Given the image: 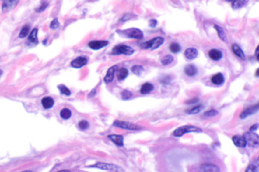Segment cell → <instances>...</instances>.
<instances>
[{"instance_id": "obj_14", "label": "cell", "mask_w": 259, "mask_h": 172, "mask_svg": "<svg viewBox=\"0 0 259 172\" xmlns=\"http://www.w3.org/2000/svg\"><path fill=\"white\" fill-rule=\"evenodd\" d=\"M185 56L188 59H195L198 56V50L194 48H188L185 51Z\"/></svg>"}, {"instance_id": "obj_21", "label": "cell", "mask_w": 259, "mask_h": 172, "mask_svg": "<svg viewBox=\"0 0 259 172\" xmlns=\"http://www.w3.org/2000/svg\"><path fill=\"white\" fill-rule=\"evenodd\" d=\"M154 89V86L152 84H149V83H146L143 85L141 86V89H140V92L142 94H148L150 91H152Z\"/></svg>"}, {"instance_id": "obj_31", "label": "cell", "mask_w": 259, "mask_h": 172, "mask_svg": "<svg viewBox=\"0 0 259 172\" xmlns=\"http://www.w3.org/2000/svg\"><path fill=\"white\" fill-rule=\"evenodd\" d=\"M245 4H246V1L237 0V1H233V3H232V6H233V9H239V8L243 7Z\"/></svg>"}, {"instance_id": "obj_6", "label": "cell", "mask_w": 259, "mask_h": 172, "mask_svg": "<svg viewBox=\"0 0 259 172\" xmlns=\"http://www.w3.org/2000/svg\"><path fill=\"white\" fill-rule=\"evenodd\" d=\"M134 53L132 48L126 46V45H118L112 49L111 54L118 55V54H125V55H131Z\"/></svg>"}, {"instance_id": "obj_47", "label": "cell", "mask_w": 259, "mask_h": 172, "mask_svg": "<svg viewBox=\"0 0 259 172\" xmlns=\"http://www.w3.org/2000/svg\"><path fill=\"white\" fill-rule=\"evenodd\" d=\"M1 74H2V71H0V76H1Z\"/></svg>"}, {"instance_id": "obj_3", "label": "cell", "mask_w": 259, "mask_h": 172, "mask_svg": "<svg viewBox=\"0 0 259 172\" xmlns=\"http://www.w3.org/2000/svg\"><path fill=\"white\" fill-rule=\"evenodd\" d=\"M243 137L245 140V142H246V145H249L251 147H257L258 146V135L254 134L253 132L249 131L247 133H244Z\"/></svg>"}, {"instance_id": "obj_8", "label": "cell", "mask_w": 259, "mask_h": 172, "mask_svg": "<svg viewBox=\"0 0 259 172\" xmlns=\"http://www.w3.org/2000/svg\"><path fill=\"white\" fill-rule=\"evenodd\" d=\"M108 45V41H93L88 43L89 48L93 50H98L104 47H106Z\"/></svg>"}, {"instance_id": "obj_10", "label": "cell", "mask_w": 259, "mask_h": 172, "mask_svg": "<svg viewBox=\"0 0 259 172\" xmlns=\"http://www.w3.org/2000/svg\"><path fill=\"white\" fill-rule=\"evenodd\" d=\"M201 172H219V169L215 164H204L201 167Z\"/></svg>"}, {"instance_id": "obj_34", "label": "cell", "mask_w": 259, "mask_h": 172, "mask_svg": "<svg viewBox=\"0 0 259 172\" xmlns=\"http://www.w3.org/2000/svg\"><path fill=\"white\" fill-rule=\"evenodd\" d=\"M121 96L122 97H123V99L128 100V99H130V98L132 97V93L130 91H128V90H124V91H122Z\"/></svg>"}, {"instance_id": "obj_33", "label": "cell", "mask_w": 259, "mask_h": 172, "mask_svg": "<svg viewBox=\"0 0 259 172\" xmlns=\"http://www.w3.org/2000/svg\"><path fill=\"white\" fill-rule=\"evenodd\" d=\"M58 88L61 94H63L65 96H70L71 91H69V89L68 87H66L65 85H59Z\"/></svg>"}, {"instance_id": "obj_18", "label": "cell", "mask_w": 259, "mask_h": 172, "mask_svg": "<svg viewBox=\"0 0 259 172\" xmlns=\"http://www.w3.org/2000/svg\"><path fill=\"white\" fill-rule=\"evenodd\" d=\"M110 140H111L117 145L118 146H123L124 145V138L122 135H117V134H111L108 137Z\"/></svg>"}, {"instance_id": "obj_42", "label": "cell", "mask_w": 259, "mask_h": 172, "mask_svg": "<svg viewBox=\"0 0 259 172\" xmlns=\"http://www.w3.org/2000/svg\"><path fill=\"white\" fill-rule=\"evenodd\" d=\"M257 127H258V124H254L253 126L250 127V132H252V131H254V130H256V129H257Z\"/></svg>"}, {"instance_id": "obj_23", "label": "cell", "mask_w": 259, "mask_h": 172, "mask_svg": "<svg viewBox=\"0 0 259 172\" xmlns=\"http://www.w3.org/2000/svg\"><path fill=\"white\" fill-rule=\"evenodd\" d=\"M42 104L43 108H50L54 105L53 98H51V97H44V98L42 99Z\"/></svg>"}, {"instance_id": "obj_4", "label": "cell", "mask_w": 259, "mask_h": 172, "mask_svg": "<svg viewBox=\"0 0 259 172\" xmlns=\"http://www.w3.org/2000/svg\"><path fill=\"white\" fill-rule=\"evenodd\" d=\"M92 167H95V168H99L104 170H109L111 172H124V169L121 167L115 165V164H107V163H97L96 164L93 165Z\"/></svg>"}, {"instance_id": "obj_5", "label": "cell", "mask_w": 259, "mask_h": 172, "mask_svg": "<svg viewBox=\"0 0 259 172\" xmlns=\"http://www.w3.org/2000/svg\"><path fill=\"white\" fill-rule=\"evenodd\" d=\"M118 33H122L124 35H125L127 37L129 38H134V39H142L143 37V32L138 29V28H129V29H126V30H123V31H117Z\"/></svg>"}, {"instance_id": "obj_35", "label": "cell", "mask_w": 259, "mask_h": 172, "mask_svg": "<svg viewBox=\"0 0 259 172\" xmlns=\"http://www.w3.org/2000/svg\"><path fill=\"white\" fill-rule=\"evenodd\" d=\"M218 111L217 110H214V109H211V110H208L204 113V115L205 116H207V117H212V116H214V115H217L218 114Z\"/></svg>"}, {"instance_id": "obj_44", "label": "cell", "mask_w": 259, "mask_h": 172, "mask_svg": "<svg viewBox=\"0 0 259 172\" xmlns=\"http://www.w3.org/2000/svg\"><path fill=\"white\" fill-rule=\"evenodd\" d=\"M195 101H198V99H195V100H191V101H188L187 102V104H191L192 102H194Z\"/></svg>"}, {"instance_id": "obj_37", "label": "cell", "mask_w": 259, "mask_h": 172, "mask_svg": "<svg viewBox=\"0 0 259 172\" xmlns=\"http://www.w3.org/2000/svg\"><path fill=\"white\" fill-rule=\"evenodd\" d=\"M257 165L255 164H250L247 169L245 170V172H257Z\"/></svg>"}, {"instance_id": "obj_20", "label": "cell", "mask_w": 259, "mask_h": 172, "mask_svg": "<svg viewBox=\"0 0 259 172\" xmlns=\"http://www.w3.org/2000/svg\"><path fill=\"white\" fill-rule=\"evenodd\" d=\"M185 73L189 77L196 75L197 73V68L194 64H187L185 66Z\"/></svg>"}, {"instance_id": "obj_29", "label": "cell", "mask_w": 259, "mask_h": 172, "mask_svg": "<svg viewBox=\"0 0 259 172\" xmlns=\"http://www.w3.org/2000/svg\"><path fill=\"white\" fill-rule=\"evenodd\" d=\"M202 108H203V106H202V105H197V106L194 107L193 108L187 110L186 112L187 114H196L200 113Z\"/></svg>"}, {"instance_id": "obj_11", "label": "cell", "mask_w": 259, "mask_h": 172, "mask_svg": "<svg viewBox=\"0 0 259 172\" xmlns=\"http://www.w3.org/2000/svg\"><path fill=\"white\" fill-rule=\"evenodd\" d=\"M117 68V65H113V66H111V68L108 69L107 72H106V77H105V78H104V80H105L106 84H109V83L112 82L113 78H114V74H115V71H116Z\"/></svg>"}, {"instance_id": "obj_17", "label": "cell", "mask_w": 259, "mask_h": 172, "mask_svg": "<svg viewBox=\"0 0 259 172\" xmlns=\"http://www.w3.org/2000/svg\"><path fill=\"white\" fill-rule=\"evenodd\" d=\"M208 55L213 60H219L223 56L222 53L219 50H217V49H212V50H210L209 53H208Z\"/></svg>"}, {"instance_id": "obj_1", "label": "cell", "mask_w": 259, "mask_h": 172, "mask_svg": "<svg viewBox=\"0 0 259 172\" xmlns=\"http://www.w3.org/2000/svg\"><path fill=\"white\" fill-rule=\"evenodd\" d=\"M191 132H194V133H201L202 132V130L197 127H194V126H190V125H187V126H183V127H180L179 128L175 129L173 133V135L175 136V137H180L185 134H187V133H191Z\"/></svg>"}, {"instance_id": "obj_2", "label": "cell", "mask_w": 259, "mask_h": 172, "mask_svg": "<svg viewBox=\"0 0 259 172\" xmlns=\"http://www.w3.org/2000/svg\"><path fill=\"white\" fill-rule=\"evenodd\" d=\"M164 41L163 37H155L150 41L141 44V48L143 49H156L159 48Z\"/></svg>"}, {"instance_id": "obj_27", "label": "cell", "mask_w": 259, "mask_h": 172, "mask_svg": "<svg viewBox=\"0 0 259 172\" xmlns=\"http://www.w3.org/2000/svg\"><path fill=\"white\" fill-rule=\"evenodd\" d=\"M60 115L62 119H65V120H68L71 117V110L69 108H62L61 110V113H60Z\"/></svg>"}, {"instance_id": "obj_36", "label": "cell", "mask_w": 259, "mask_h": 172, "mask_svg": "<svg viewBox=\"0 0 259 172\" xmlns=\"http://www.w3.org/2000/svg\"><path fill=\"white\" fill-rule=\"evenodd\" d=\"M88 127H89V123L86 121H81L79 122V127L82 130L88 128Z\"/></svg>"}, {"instance_id": "obj_24", "label": "cell", "mask_w": 259, "mask_h": 172, "mask_svg": "<svg viewBox=\"0 0 259 172\" xmlns=\"http://www.w3.org/2000/svg\"><path fill=\"white\" fill-rule=\"evenodd\" d=\"M38 41V38H37V29L35 28L31 31V33L29 35V42L33 43V44H37Z\"/></svg>"}, {"instance_id": "obj_30", "label": "cell", "mask_w": 259, "mask_h": 172, "mask_svg": "<svg viewBox=\"0 0 259 172\" xmlns=\"http://www.w3.org/2000/svg\"><path fill=\"white\" fill-rule=\"evenodd\" d=\"M169 49L172 53H175V54H177L180 51V46L178 44V43H171L170 46H169Z\"/></svg>"}, {"instance_id": "obj_39", "label": "cell", "mask_w": 259, "mask_h": 172, "mask_svg": "<svg viewBox=\"0 0 259 172\" xmlns=\"http://www.w3.org/2000/svg\"><path fill=\"white\" fill-rule=\"evenodd\" d=\"M133 16L132 15H131V14H125L124 16L122 17L121 19H120V22H126L127 20H129V19H131V18H132Z\"/></svg>"}, {"instance_id": "obj_7", "label": "cell", "mask_w": 259, "mask_h": 172, "mask_svg": "<svg viewBox=\"0 0 259 172\" xmlns=\"http://www.w3.org/2000/svg\"><path fill=\"white\" fill-rule=\"evenodd\" d=\"M113 126L123 129H127V130H138L141 128L139 126L136 124L128 122V121H115L113 122Z\"/></svg>"}, {"instance_id": "obj_45", "label": "cell", "mask_w": 259, "mask_h": 172, "mask_svg": "<svg viewBox=\"0 0 259 172\" xmlns=\"http://www.w3.org/2000/svg\"><path fill=\"white\" fill-rule=\"evenodd\" d=\"M59 172H70V171H69V170H61V171H59Z\"/></svg>"}, {"instance_id": "obj_15", "label": "cell", "mask_w": 259, "mask_h": 172, "mask_svg": "<svg viewBox=\"0 0 259 172\" xmlns=\"http://www.w3.org/2000/svg\"><path fill=\"white\" fill-rule=\"evenodd\" d=\"M17 4H18V1H5L3 3V5H2L3 11H11V9L16 7Z\"/></svg>"}, {"instance_id": "obj_25", "label": "cell", "mask_w": 259, "mask_h": 172, "mask_svg": "<svg viewBox=\"0 0 259 172\" xmlns=\"http://www.w3.org/2000/svg\"><path fill=\"white\" fill-rule=\"evenodd\" d=\"M173 61H174L173 56H172V55H169V54L165 55V56L163 57L162 59H161V63H162V64H163V65H168V64H171Z\"/></svg>"}, {"instance_id": "obj_46", "label": "cell", "mask_w": 259, "mask_h": 172, "mask_svg": "<svg viewBox=\"0 0 259 172\" xmlns=\"http://www.w3.org/2000/svg\"><path fill=\"white\" fill-rule=\"evenodd\" d=\"M23 172H32V171H30V170H26V171H23Z\"/></svg>"}, {"instance_id": "obj_16", "label": "cell", "mask_w": 259, "mask_h": 172, "mask_svg": "<svg viewBox=\"0 0 259 172\" xmlns=\"http://www.w3.org/2000/svg\"><path fill=\"white\" fill-rule=\"evenodd\" d=\"M211 81L212 84H216V85H221L223 83L225 82V78L221 73H217L215 75L212 77Z\"/></svg>"}, {"instance_id": "obj_41", "label": "cell", "mask_w": 259, "mask_h": 172, "mask_svg": "<svg viewBox=\"0 0 259 172\" xmlns=\"http://www.w3.org/2000/svg\"><path fill=\"white\" fill-rule=\"evenodd\" d=\"M156 24H157V21H156V20H150V21H149V26H150V27H156Z\"/></svg>"}, {"instance_id": "obj_13", "label": "cell", "mask_w": 259, "mask_h": 172, "mask_svg": "<svg viewBox=\"0 0 259 172\" xmlns=\"http://www.w3.org/2000/svg\"><path fill=\"white\" fill-rule=\"evenodd\" d=\"M233 141L234 143V145L238 147H245L246 146V142L243 139V136H238V135H236V136H233Z\"/></svg>"}, {"instance_id": "obj_9", "label": "cell", "mask_w": 259, "mask_h": 172, "mask_svg": "<svg viewBox=\"0 0 259 172\" xmlns=\"http://www.w3.org/2000/svg\"><path fill=\"white\" fill-rule=\"evenodd\" d=\"M257 110H258V104L248 108L244 109L243 112L241 113V114H240V118H246V117H248L249 115H251V114H253L257 113Z\"/></svg>"}, {"instance_id": "obj_32", "label": "cell", "mask_w": 259, "mask_h": 172, "mask_svg": "<svg viewBox=\"0 0 259 172\" xmlns=\"http://www.w3.org/2000/svg\"><path fill=\"white\" fill-rule=\"evenodd\" d=\"M29 31H30V26L29 25H25L23 26V28L21 29V32L19 34V37L24 38L26 37L27 35H29Z\"/></svg>"}, {"instance_id": "obj_40", "label": "cell", "mask_w": 259, "mask_h": 172, "mask_svg": "<svg viewBox=\"0 0 259 172\" xmlns=\"http://www.w3.org/2000/svg\"><path fill=\"white\" fill-rule=\"evenodd\" d=\"M48 3H43L42 5L40 6V7H39L38 9H37V12H41V11H44V10H45V9H46V8L48 7Z\"/></svg>"}, {"instance_id": "obj_38", "label": "cell", "mask_w": 259, "mask_h": 172, "mask_svg": "<svg viewBox=\"0 0 259 172\" xmlns=\"http://www.w3.org/2000/svg\"><path fill=\"white\" fill-rule=\"evenodd\" d=\"M59 22L57 19H54V20H53L52 21V22H51V24H50V28H52V29H55V28H57L59 27Z\"/></svg>"}, {"instance_id": "obj_19", "label": "cell", "mask_w": 259, "mask_h": 172, "mask_svg": "<svg viewBox=\"0 0 259 172\" xmlns=\"http://www.w3.org/2000/svg\"><path fill=\"white\" fill-rule=\"evenodd\" d=\"M232 49H233V53L236 54L238 56V58L242 59H245V55H244V53L243 52V50L240 48V47L237 45V44H233L232 46Z\"/></svg>"}, {"instance_id": "obj_12", "label": "cell", "mask_w": 259, "mask_h": 172, "mask_svg": "<svg viewBox=\"0 0 259 172\" xmlns=\"http://www.w3.org/2000/svg\"><path fill=\"white\" fill-rule=\"evenodd\" d=\"M86 63H87V59H86L85 57H78V58H76V59L72 61L71 64L74 68H80V67H82Z\"/></svg>"}, {"instance_id": "obj_22", "label": "cell", "mask_w": 259, "mask_h": 172, "mask_svg": "<svg viewBox=\"0 0 259 172\" xmlns=\"http://www.w3.org/2000/svg\"><path fill=\"white\" fill-rule=\"evenodd\" d=\"M214 28L217 30L218 34H219V37L223 41L227 42V37H226V33L224 31L223 28L219 27V26H218V25H214Z\"/></svg>"}, {"instance_id": "obj_43", "label": "cell", "mask_w": 259, "mask_h": 172, "mask_svg": "<svg viewBox=\"0 0 259 172\" xmlns=\"http://www.w3.org/2000/svg\"><path fill=\"white\" fill-rule=\"evenodd\" d=\"M259 48L257 47V50H256V56H257V59H258V50H259Z\"/></svg>"}, {"instance_id": "obj_26", "label": "cell", "mask_w": 259, "mask_h": 172, "mask_svg": "<svg viewBox=\"0 0 259 172\" xmlns=\"http://www.w3.org/2000/svg\"><path fill=\"white\" fill-rule=\"evenodd\" d=\"M127 76H128V71H127L126 68H121V69L118 70V72H117L118 80H124Z\"/></svg>"}, {"instance_id": "obj_28", "label": "cell", "mask_w": 259, "mask_h": 172, "mask_svg": "<svg viewBox=\"0 0 259 172\" xmlns=\"http://www.w3.org/2000/svg\"><path fill=\"white\" fill-rule=\"evenodd\" d=\"M131 71H132V72L134 73V74H136V75L138 76H140L142 73L143 72V66H141V65H138V64H135V65H133L132 67H131Z\"/></svg>"}]
</instances>
